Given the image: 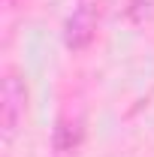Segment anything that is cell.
<instances>
[{
	"label": "cell",
	"mask_w": 154,
	"mask_h": 157,
	"mask_svg": "<svg viewBox=\"0 0 154 157\" xmlns=\"http://www.w3.org/2000/svg\"><path fill=\"white\" fill-rule=\"evenodd\" d=\"M24 109H27V88L15 73H6L3 78V94H0V130L3 139H9L18 133L21 121H24Z\"/></svg>",
	"instance_id": "1"
},
{
	"label": "cell",
	"mask_w": 154,
	"mask_h": 157,
	"mask_svg": "<svg viewBox=\"0 0 154 157\" xmlns=\"http://www.w3.org/2000/svg\"><path fill=\"white\" fill-rule=\"evenodd\" d=\"M97 33V12L94 6H79L64 24V42L70 52H85Z\"/></svg>",
	"instance_id": "2"
},
{
	"label": "cell",
	"mask_w": 154,
	"mask_h": 157,
	"mask_svg": "<svg viewBox=\"0 0 154 157\" xmlns=\"http://www.w3.org/2000/svg\"><path fill=\"white\" fill-rule=\"evenodd\" d=\"M79 142H82V127H79V121L60 118L58 127H55V148H58V151H76Z\"/></svg>",
	"instance_id": "3"
},
{
	"label": "cell",
	"mask_w": 154,
	"mask_h": 157,
	"mask_svg": "<svg viewBox=\"0 0 154 157\" xmlns=\"http://www.w3.org/2000/svg\"><path fill=\"white\" fill-rule=\"evenodd\" d=\"M127 18L133 24H145L154 18V0H130L127 6Z\"/></svg>",
	"instance_id": "4"
},
{
	"label": "cell",
	"mask_w": 154,
	"mask_h": 157,
	"mask_svg": "<svg viewBox=\"0 0 154 157\" xmlns=\"http://www.w3.org/2000/svg\"><path fill=\"white\" fill-rule=\"evenodd\" d=\"M6 3H12V0H6Z\"/></svg>",
	"instance_id": "5"
}]
</instances>
